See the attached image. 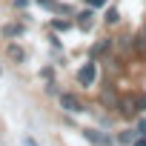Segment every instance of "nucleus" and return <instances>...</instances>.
<instances>
[{
	"label": "nucleus",
	"instance_id": "6",
	"mask_svg": "<svg viewBox=\"0 0 146 146\" xmlns=\"http://www.w3.org/2000/svg\"><path fill=\"white\" fill-rule=\"evenodd\" d=\"M120 115H123V117H135V115H137L135 98H123V100H120Z\"/></svg>",
	"mask_w": 146,
	"mask_h": 146
},
{
	"label": "nucleus",
	"instance_id": "19",
	"mask_svg": "<svg viewBox=\"0 0 146 146\" xmlns=\"http://www.w3.org/2000/svg\"><path fill=\"white\" fill-rule=\"evenodd\" d=\"M83 3H86V0H83Z\"/></svg>",
	"mask_w": 146,
	"mask_h": 146
},
{
	"label": "nucleus",
	"instance_id": "5",
	"mask_svg": "<svg viewBox=\"0 0 146 146\" xmlns=\"http://www.w3.org/2000/svg\"><path fill=\"white\" fill-rule=\"evenodd\" d=\"M132 52L140 54V57H146V26H143L137 35H132Z\"/></svg>",
	"mask_w": 146,
	"mask_h": 146
},
{
	"label": "nucleus",
	"instance_id": "9",
	"mask_svg": "<svg viewBox=\"0 0 146 146\" xmlns=\"http://www.w3.org/2000/svg\"><path fill=\"white\" fill-rule=\"evenodd\" d=\"M26 29H23V23H9V26H3V35L6 37H20Z\"/></svg>",
	"mask_w": 146,
	"mask_h": 146
},
{
	"label": "nucleus",
	"instance_id": "7",
	"mask_svg": "<svg viewBox=\"0 0 146 146\" xmlns=\"http://www.w3.org/2000/svg\"><path fill=\"white\" fill-rule=\"evenodd\" d=\"M92 23H95V12H92V9H83V12L78 15V26H80V29H92Z\"/></svg>",
	"mask_w": 146,
	"mask_h": 146
},
{
	"label": "nucleus",
	"instance_id": "15",
	"mask_svg": "<svg viewBox=\"0 0 146 146\" xmlns=\"http://www.w3.org/2000/svg\"><path fill=\"white\" fill-rule=\"evenodd\" d=\"M132 146H146V135H137V137L132 140Z\"/></svg>",
	"mask_w": 146,
	"mask_h": 146
},
{
	"label": "nucleus",
	"instance_id": "3",
	"mask_svg": "<svg viewBox=\"0 0 146 146\" xmlns=\"http://www.w3.org/2000/svg\"><path fill=\"white\" fill-rule=\"evenodd\" d=\"M83 137H86L89 143H95V146H109V143H112V137H109L106 132H100V129H83Z\"/></svg>",
	"mask_w": 146,
	"mask_h": 146
},
{
	"label": "nucleus",
	"instance_id": "4",
	"mask_svg": "<svg viewBox=\"0 0 146 146\" xmlns=\"http://www.w3.org/2000/svg\"><path fill=\"white\" fill-rule=\"evenodd\" d=\"M35 3L40 9H46V12H54V15H72V6H63L57 0H35Z\"/></svg>",
	"mask_w": 146,
	"mask_h": 146
},
{
	"label": "nucleus",
	"instance_id": "13",
	"mask_svg": "<svg viewBox=\"0 0 146 146\" xmlns=\"http://www.w3.org/2000/svg\"><path fill=\"white\" fill-rule=\"evenodd\" d=\"M52 29L54 32H66V29H72V23L69 20H52Z\"/></svg>",
	"mask_w": 146,
	"mask_h": 146
},
{
	"label": "nucleus",
	"instance_id": "12",
	"mask_svg": "<svg viewBox=\"0 0 146 146\" xmlns=\"http://www.w3.org/2000/svg\"><path fill=\"white\" fill-rule=\"evenodd\" d=\"M135 137H137V132H132V129H129V132H120V137H117V140H120L123 146H129V143H132Z\"/></svg>",
	"mask_w": 146,
	"mask_h": 146
},
{
	"label": "nucleus",
	"instance_id": "11",
	"mask_svg": "<svg viewBox=\"0 0 146 146\" xmlns=\"http://www.w3.org/2000/svg\"><path fill=\"white\" fill-rule=\"evenodd\" d=\"M103 52H112V40H100L98 46H92V57H98V54H103Z\"/></svg>",
	"mask_w": 146,
	"mask_h": 146
},
{
	"label": "nucleus",
	"instance_id": "18",
	"mask_svg": "<svg viewBox=\"0 0 146 146\" xmlns=\"http://www.w3.org/2000/svg\"><path fill=\"white\" fill-rule=\"evenodd\" d=\"M23 143H26V146H37V143H35V140H32V137H26V140H23Z\"/></svg>",
	"mask_w": 146,
	"mask_h": 146
},
{
	"label": "nucleus",
	"instance_id": "8",
	"mask_svg": "<svg viewBox=\"0 0 146 146\" xmlns=\"http://www.w3.org/2000/svg\"><path fill=\"white\" fill-rule=\"evenodd\" d=\"M6 54H9L12 60H17V63H23V60H26V52H23L17 43H9V46H6Z\"/></svg>",
	"mask_w": 146,
	"mask_h": 146
},
{
	"label": "nucleus",
	"instance_id": "17",
	"mask_svg": "<svg viewBox=\"0 0 146 146\" xmlns=\"http://www.w3.org/2000/svg\"><path fill=\"white\" fill-rule=\"evenodd\" d=\"M137 135H146V120H137Z\"/></svg>",
	"mask_w": 146,
	"mask_h": 146
},
{
	"label": "nucleus",
	"instance_id": "1",
	"mask_svg": "<svg viewBox=\"0 0 146 146\" xmlns=\"http://www.w3.org/2000/svg\"><path fill=\"white\" fill-rule=\"evenodd\" d=\"M98 80V63H95V57L92 60H86L83 66H80V72H78V83L80 86H92Z\"/></svg>",
	"mask_w": 146,
	"mask_h": 146
},
{
	"label": "nucleus",
	"instance_id": "16",
	"mask_svg": "<svg viewBox=\"0 0 146 146\" xmlns=\"http://www.w3.org/2000/svg\"><path fill=\"white\" fill-rule=\"evenodd\" d=\"M89 6H95V9H100V6H106V0H86Z\"/></svg>",
	"mask_w": 146,
	"mask_h": 146
},
{
	"label": "nucleus",
	"instance_id": "14",
	"mask_svg": "<svg viewBox=\"0 0 146 146\" xmlns=\"http://www.w3.org/2000/svg\"><path fill=\"white\" fill-rule=\"evenodd\" d=\"M135 103H137V112H146V92L135 95Z\"/></svg>",
	"mask_w": 146,
	"mask_h": 146
},
{
	"label": "nucleus",
	"instance_id": "10",
	"mask_svg": "<svg viewBox=\"0 0 146 146\" xmlns=\"http://www.w3.org/2000/svg\"><path fill=\"white\" fill-rule=\"evenodd\" d=\"M103 20H106V23H109V26H115V23H117V20H120V12H117V9H115V6H109V9H106V15H103Z\"/></svg>",
	"mask_w": 146,
	"mask_h": 146
},
{
	"label": "nucleus",
	"instance_id": "2",
	"mask_svg": "<svg viewBox=\"0 0 146 146\" xmlns=\"http://www.w3.org/2000/svg\"><path fill=\"white\" fill-rule=\"evenodd\" d=\"M60 106L66 109V112H72V115H78V112H83L86 106H83V100L78 98V95H72V92H63L60 95Z\"/></svg>",
	"mask_w": 146,
	"mask_h": 146
}]
</instances>
